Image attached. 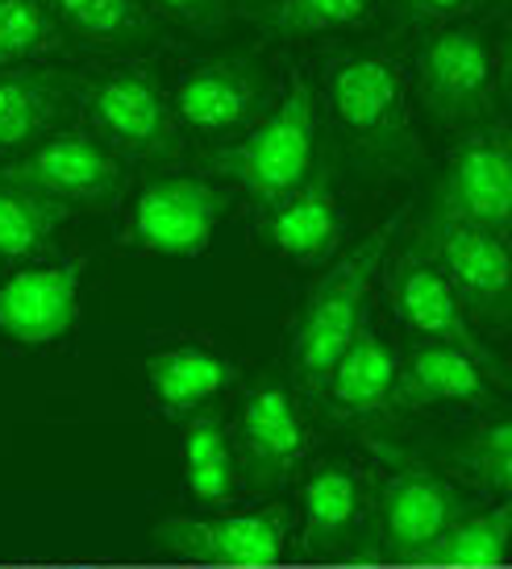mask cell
I'll return each mask as SVG.
<instances>
[{
  "label": "cell",
  "instance_id": "cell-10",
  "mask_svg": "<svg viewBox=\"0 0 512 569\" xmlns=\"http://www.w3.org/2000/svg\"><path fill=\"white\" fill-rule=\"evenodd\" d=\"M88 258L33 262L0 279V341L38 349L63 341L80 320V291Z\"/></svg>",
  "mask_w": 512,
  "mask_h": 569
},
{
  "label": "cell",
  "instance_id": "cell-25",
  "mask_svg": "<svg viewBox=\"0 0 512 569\" xmlns=\"http://www.w3.org/2000/svg\"><path fill=\"white\" fill-rule=\"evenodd\" d=\"M42 4L63 17L67 30L80 33L92 47L138 50L155 38L138 0H42Z\"/></svg>",
  "mask_w": 512,
  "mask_h": 569
},
{
  "label": "cell",
  "instance_id": "cell-20",
  "mask_svg": "<svg viewBox=\"0 0 512 569\" xmlns=\"http://www.w3.org/2000/svg\"><path fill=\"white\" fill-rule=\"evenodd\" d=\"M363 520V482L346 461H321L301 482V537L313 553H337Z\"/></svg>",
  "mask_w": 512,
  "mask_h": 569
},
{
  "label": "cell",
  "instance_id": "cell-14",
  "mask_svg": "<svg viewBox=\"0 0 512 569\" xmlns=\"http://www.w3.org/2000/svg\"><path fill=\"white\" fill-rule=\"evenodd\" d=\"M437 217L509 233L512 154L500 133H475L454 150L442 191H437Z\"/></svg>",
  "mask_w": 512,
  "mask_h": 569
},
{
  "label": "cell",
  "instance_id": "cell-21",
  "mask_svg": "<svg viewBox=\"0 0 512 569\" xmlns=\"http://www.w3.org/2000/svg\"><path fill=\"white\" fill-rule=\"evenodd\" d=\"M67 80L59 71H0V150H21L42 138L63 112Z\"/></svg>",
  "mask_w": 512,
  "mask_h": 569
},
{
  "label": "cell",
  "instance_id": "cell-22",
  "mask_svg": "<svg viewBox=\"0 0 512 569\" xmlns=\"http://www.w3.org/2000/svg\"><path fill=\"white\" fill-rule=\"evenodd\" d=\"M512 540V507L496 503L488 511H466L450 523L430 549L416 553L413 566H446V569H492L509 561Z\"/></svg>",
  "mask_w": 512,
  "mask_h": 569
},
{
  "label": "cell",
  "instance_id": "cell-17",
  "mask_svg": "<svg viewBox=\"0 0 512 569\" xmlns=\"http://www.w3.org/2000/svg\"><path fill=\"white\" fill-rule=\"evenodd\" d=\"M396 379H401V358L387 346L380 332L363 325L351 337V346L342 349L329 379L321 387V396L329 399V408L346 420L380 416L396 408Z\"/></svg>",
  "mask_w": 512,
  "mask_h": 569
},
{
  "label": "cell",
  "instance_id": "cell-27",
  "mask_svg": "<svg viewBox=\"0 0 512 569\" xmlns=\"http://www.w3.org/2000/svg\"><path fill=\"white\" fill-rule=\"evenodd\" d=\"M367 13V0H279L263 13V30L272 38H305V33L346 30Z\"/></svg>",
  "mask_w": 512,
  "mask_h": 569
},
{
  "label": "cell",
  "instance_id": "cell-26",
  "mask_svg": "<svg viewBox=\"0 0 512 569\" xmlns=\"http://www.w3.org/2000/svg\"><path fill=\"white\" fill-rule=\"evenodd\" d=\"M450 466H459V475L480 482L492 495L512 490V425L500 416L492 425H483L475 437H466L463 449L450 453Z\"/></svg>",
  "mask_w": 512,
  "mask_h": 569
},
{
  "label": "cell",
  "instance_id": "cell-15",
  "mask_svg": "<svg viewBox=\"0 0 512 569\" xmlns=\"http://www.w3.org/2000/svg\"><path fill=\"white\" fill-rule=\"evenodd\" d=\"M267 96V80L250 59H208L196 63L176 96H171V112H176L193 133H229L242 129L258 112Z\"/></svg>",
  "mask_w": 512,
  "mask_h": 569
},
{
  "label": "cell",
  "instance_id": "cell-4",
  "mask_svg": "<svg viewBox=\"0 0 512 569\" xmlns=\"http://www.w3.org/2000/svg\"><path fill=\"white\" fill-rule=\"evenodd\" d=\"M225 212L229 196L205 174H155L134 191L126 246L150 258H196L208 250Z\"/></svg>",
  "mask_w": 512,
  "mask_h": 569
},
{
  "label": "cell",
  "instance_id": "cell-18",
  "mask_svg": "<svg viewBox=\"0 0 512 569\" xmlns=\"http://www.w3.org/2000/svg\"><path fill=\"white\" fill-rule=\"evenodd\" d=\"M263 238L288 262H305V267L325 262L342 241V212H337L329 174H308L305 188H296L279 204H272L267 221H263Z\"/></svg>",
  "mask_w": 512,
  "mask_h": 569
},
{
  "label": "cell",
  "instance_id": "cell-5",
  "mask_svg": "<svg viewBox=\"0 0 512 569\" xmlns=\"http://www.w3.org/2000/svg\"><path fill=\"white\" fill-rule=\"evenodd\" d=\"M459 516H466L463 490H454L446 478L433 475V470L401 466L375 495L371 545L358 557L413 566L416 553L430 549Z\"/></svg>",
  "mask_w": 512,
  "mask_h": 569
},
{
  "label": "cell",
  "instance_id": "cell-28",
  "mask_svg": "<svg viewBox=\"0 0 512 569\" xmlns=\"http://www.w3.org/2000/svg\"><path fill=\"white\" fill-rule=\"evenodd\" d=\"M55 42V17L42 0H0V67H13Z\"/></svg>",
  "mask_w": 512,
  "mask_h": 569
},
{
  "label": "cell",
  "instance_id": "cell-24",
  "mask_svg": "<svg viewBox=\"0 0 512 569\" xmlns=\"http://www.w3.org/2000/svg\"><path fill=\"white\" fill-rule=\"evenodd\" d=\"M67 208L38 188L0 171V262H30L47 250Z\"/></svg>",
  "mask_w": 512,
  "mask_h": 569
},
{
  "label": "cell",
  "instance_id": "cell-16",
  "mask_svg": "<svg viewBox=\"0 0 512 569\" xmlns=\"http://www.w3.org/2000/svg\"><path fill=\"white\" fill-rule=\"evenodd\" d=\"M492 375L496 370L471 358L466 349L421 341L401 358L396 408H483L492 399Z\"/></svg>",
  "mask_w": 512,
  "mask_h": 569
},
{
  "label": "cell",
  "instance_id": "cell-3",
  "mask_svg": "<svg viewBox=\"0 0 512 569\" xmlns=\"http://www.w3.org/2000/svg\"><path fill=\"white\" fill-rule=\"evenodd\" d=\"M325 88H329V109H334L337 126L346 129V138L358 150H367L371 159L380 162L416 159L404 71L392 54L354 50L346 59H334Z\"/></svg>",
  "mask_w": 512,
  "mask_h": 569
},
{
  "label": "cell",
  "instance_id": "cell-23",
  "mask_svg": "<svg viewBox=\"0 0 512 569\" xmlns=\"http://www.w3.org/2000/svg\"><path fill=\"white\" fill-rule=\"evenodd\" d=\"M179 461H184V482L193 490L196 503L217 507L234 499L238 490V461H234V445H229V425L213 411H200L184 428L179 441Z\"/></svg>",
  "mask_w": 512,
  "mask_h": 569
},
{
  "label": "cell",
  "instance_id": "cell-11",
  "mask_svg": "<svg viewBox=\"0 0 512 569\" xmlns=\"http://www.w3.org/2000/svg\"><path fill=\"white\" fill-rule=\"evenodd\" d=\"M4 171L50 200H59L63 208H109L121 200V188H126V167L117 159V150L80 129L33 146L26 159Z\"/></svg>",
  "mask_w": 512,
  "mask_h": 569
},
{
  "label": "cell",
  "instance_id": "cell-1",
  "mask_svg": "<svg viewBox=\"0 0 512 569\" xmlns=\"http://www.w3.org/2000/svg\"><path fill=\"white\" fill-rule=\"evenodd\" d=\"M317 162V96L305 76H292L288 96L275 104L246 138L225 142L205 154V171L229 179L263 208L305 188Z\"/></svg>",
  "mask_w": 512,
  "mask_h": 569
},
{
  "label": "cell",
  "instance_id": "cell-2",
  "mask_svg": "<svg viewBox=\"0 0 512 569\" xmlns=\"http://www.w3.org/2000/svg\"><path fill=\"white\" fill-rule=\"evenodd\" d=\"M396 233V221H384L380 229H371L367 238L358 241L342 262L325 270L317 287L308 291L305 308L296 317V332H292V366L308 391L325 387L334 362L342 358V349L351 346V337L367 325V296L375 274L384 270L387 241Z\"/></svg>",
  "mask_w": 512,
  "mask_h": 569
},
{
  "label": "cell",
  "instance_id": "cell-30",
  "mask_svg": "<svg viewBox=\"0 0 512 569\" xmlns=\"http://www.w3.org/2000/svg\"><path fill=\"white\" fill-rule=\"evenodd\" d=\"M471 0H401L404 21H446V17L463 13Z\"/></svg>",
  "mask_w": 512,
  "mask_h": 569
},
{
  "label": "cell",
  "instance_id": "cell-29",
  "mask_svg": "<svg viewBox=\"0 0 512 569\" xmlns=\"http://www.w3.org/2000/svg\"><path fill=\"white\" fill-rule=\"evenodd\" d=\"M155 9L171 13L184 26H217L225 17V0H155Z\"/></svg>",
  "mask_w": 512,
  "mask_h": 569
},
{
  "label": "cell",
  "instance_id": "cell-9",
  "mask_svg": "<svg viewBox=\"0 0 512 569\" xmlns=\"http://www.w3.org/2000/svg\"><path fill=\"white\" fill-rule=\"evenodd\" d=\"M88 112L100 129V142L134 159L176 154V112L159 80L142 67H112L88 83Z\"/></svg>",
  "mask_w": 512,
  "mask_h": 569
},
{
  "label": "cell",
  "instance_id": "cell-8",
  "mask_svg": "<svg viewBox=\"0 0 512 569\" xmlns=\"http://www.w3.org/2000/svg\"><path fill=\"white\" fill-rule=\"evenodd\" d=\"M496 92V47L475 26L425 38L416 54V96L437 121H480Z\"/></svg>",
  "mask_w": 512,
  "mask_h": 569
},
{
  "label": "cell",
  "instance_id": "cell-13",
  "mask_svg": "<svg viewBox=\"0 0 512 569\" xmlns=\"http://www.w3.org/2000/svg\"><path fill=\"white\" fill-rule=\"evenodd\" d=\"M387 300L396 308V317L404 320V329L416 332L421 341L466 349L471 358L492 366L488 349H483V341L475 337L471 320H466V303L459 300V291L450 287V279L437 270V262L425 250H404L401 258H392V267H387Z\"/></svg>",
  "mask_w": 512,
  "mask_h": 569
},
{
  "label": "cell",
  "instance_id": "cell-19",
  "mask_svg": "<svg viewBox=\"0 0 512 569\" xmlns=\"http://www.w3.org/2000/svg\"><path fill=\"white\" fill-rule=\"evenodd\" d=\"M238 379V366L208 346H171L146 358V382L150 396L171 420H193L229 391Z\"/></svg>",
  "mask_w": 512,
  "mask_h": 569
},
{
  "label": "cell",
  "instance_id": "cell-7",
  "mask_svg": "<svg viewBox=\"0 0 512 569\" xmlns=\"http://www.w3.org/2000/svg\"><path fill=\"white\" fill-rule=\"evenodd\" d=\"M229 445H234L238 478H246L258 490L284 487L301 470L308 453L305 411L284 382L258 379L242 396V408L229 428Z\"/></svg>",
  "mask_w": 512,
  "mask_h": 569
},
{
  "label": "cell",
  "instance_id": "cell-6",
  "mask_svg": "<svg viewBox=\"0 0 512 569\" xmlns=\"http://www.w3.org/2000/svg\"><path fill=\"white\" fill-rule=\"evenodd\" d=\"M288 507L171 516L155 528L159 553L193 566H275L288 553Z\"/></svg>",
  "mask_w": 512,
  "mask_h": 569
},
{
  "label": "cell",
  "instance_id": "cell-12",
  "mask_svg": "<svg viewBox=\"0 0 512 569\" xmlns=\"http://www.w3.org/2000/svg\"><path fill=\"white\" fill-rule=\"evenodd\" d=\"M425 246L437 270L450 279V287L459 291V300L471 303L483 317H504L509 303V283H512V262H509V241L504 233L480 229V224L450 221L433 212L425 224Z\"/></svg>",
  "mask_w": 512,
  "mask_h": 569
}]
</instances>
